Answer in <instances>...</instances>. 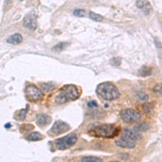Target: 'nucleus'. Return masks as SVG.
I'll return each instance as SVG.
<instances>
[{
	"instance_id": "1",
	"label": "nucleus",
	"mask_w": 162,
	"mask_h": 162,
	"mask_svg": "<svg viewBox=\"0 0 162 162\" xmlns=\"http://www.w3.org/2000/svg\"><path fill=\"white\" fill-rule=\"evenodd\" d=\"M91 136L97 138H112L120 133V128L113 124H101L95 126L89 130Z\"/></svg>"
},
{
	"instance_id": "2",
	"label": "nucleus",
	"mask_w": 162,
	"mask_h": 162,
	"mask_svg": "<svg viewBox=\"0 0 162 162\" xmlns=\"http://www.w3.org/2000/svg\"><path fill=\"white\" fill-rule=\"evenodd\" d=\"M79 97L80 92L77 87L75 85L67 84L63 86L59 89V93L55 97V102L59 105H62L70 101L76 100Z\"/></svg>"
},
{
	"instance_id": "3",
	"label": "nucleus",
	"mask_w": 162,
	"mask_h": 162,
	"mask_svg": "<svg viewBox=\"0 0 162 162\" xmlns=\"http://www.w3.org/2000/svg\"><path fill=\"white\" fill-rule=\"evenodd\" d=\"M95 92L97 95L103 100L112 101L120 97V91L113 84L103 82L98 85Z\"/></svg>"
},
{
	"instance_id": "4",
	"label": "nucleus",
	"mask_w": 162,
	"mask_h": 162,
	"mask_svg": "<svg viewBox=\"0 0 162 162\" xmlns=\"http://www.w3.org/2000/svg\"><path fill=\"white\" fill-rule=\"evenodd\" d=\"M77 140V137L75 134H70L64 136L63 138H58L55 140L54 144H55L56 148L59 150H66L69 148L71 146H73L74 144H75Z\"/></svg>"
},
{
	"instance_id": "5",
	"label": "nucleus",
	"mask_w": 162,
	"mask_h": 162,
	"mask_svg": "<svg viewBox=\"0 0 162 162\" xmlns=\"http://www.w3.org/2000/svg\"><path fill=\"white\" fill-rule=\"evenodd\" d=\"M25 95L27 99L31 102L38 101L43 97L42 91L34 85H28L25 87Z\"/></svg>"
},
{
	"instance_id": "6",
	"label": "nucleus",
	"mask_w": 162,
	"mask_h": 162,
	"mask_svg": "<svg viewBox=\"0 0 162 162\" xmlns=\"http://www.w3.org/2000/svg\"><path fill=\"white\" fill-rule=\"evenodd\" d=\"M121 118L126 123L138 121L140 118V114L137 110L133 109H125L121 112Z\"/></svg>"
},
{
	"instance_id": "7",
	"label": "nucleus",
	"mask_w": 162,
	"mask_h": 162,
	"mask_svg": "<svg viewBox=\"0 0 162 162\" xmlns=\"http://www.w3.org/2000/svg\"><path fill=\"white\" fill-rule=\"evenodd\" d=\"M70 129V126L66 122L61 120H57L54 122L52 128L49 130L51 136H58L68 131Z\"/></svg>"
},
{
	"instance_id": "8",
	"label": "nucleus",
	"mask_w": 162,
	"mask_h": 162,
	"mask_svg": "<svg viewBox=\"0 0 162 162\" xmlns=\"http://www.w3.org/2000/svg\"><path fill=\"white\" fill-rule=\"evenodd\" d=\"M136 140H134L128 135L123 133L122 136L118 140H116L115 143L117 146L121 148H132L135 146Z\"/></svg>"
},
{
	"instance_id": "9",
	"label": "nucleus",
	"mask_w": 162,
	"mask_h": 162,
	"mask_svg": "<svg viewBox=\"0 0 162 162\" xmlns=\"http://www.w3.org/2000/svg\"><path fill=\"white\" fill-rule=\"evenodd\" d=\"M23 25L31 30H36L37 28V21L36 17L32 14L26 15L23 19Z\"/></svg>"
},
{
	"instance_id": "10",
	"label": "nucleus",
	"mask_w": 162,
	"mask_h": 162,
	"mask_svg": "<svg viewBox=\"0 0 162 162\" xmlns=\"http://www.w3.org/2000/svg\"><path fill=\"white\" fill-rule=\"evenodd\" d=\"M52 122V118L49 115L46 114L38 115L36 119V123L40 127H45L48 126Z\"/></svg>"
},
{
	"instance_id": "11",
	"label": "nucleus",
	"mask_w": 162,
	"mask_h": 162,
	"mask_svg": "<svg viewBox=\"0 0 162 162\" xmlns=\"http://www.w3.org/2000/svg\"><path fill=\"white\" fill-rule=\"evenodd\" d=\"M136 5H137V7L138 8L142 9V11L144 12L145 14H148L151 9V7L150 5V4L148 2L143 1V0H138Z\"/></svg>"
},
{
	"instance_id": "12",
	"label": "nucleus",
	"mask_w": 162,
	"mask_h": 162,
	"mask_svg": "<svg viewBox=\"0 0 162 162\" xmlns=\"http://www.w3.org/2000/svg\"><path fill=\"white\" fill-rule=\"evenodd\" d=\"M22 41H23V37L20 34H18V33H16V34H14L13 35V36H11L7 40V42L8 43L14 44V45L20 43Z\"/></svg>"
},
{
	"instance_id": "13",
	"label": "nucleus",
	"mask_w": 162,
	"mask_h": 162,
	"mask_svg": "<svg viewBox=\"0 0 162 162\" xmlns=\"http://www.w3.org/2000/svg\"><path fill=\"white\" fill-rule=\"evenodd\" d=\"M25 138L30 141H38V140H42L44 138V136L40 134L38 132H33L27 136Z\"/></svg>"
},
{
	"instance_id": "14",
	"label": "nucleus",
	"mask_w": 162,
	"mask_h": 162,
	"mask_svg": "<svg viewBox=\"0 0 162 162\" xmlns=\"http://www.w3.org/2000/svg\"><path fill=\"white\" fill-rule=\"evenodd\" d=\"M151 74L152 69L150 67H148V66H144L139 70V74L141 77H148V76L151 75Z\"/></svg>"
},
{
	"instance_id": "15",
	"label": "nucleus",
	"mask_w": 162,
	"mask_h": 162,
	"mask_svg": "<svg viewBox=\"0 0 162 162\" xmlns=\"http://www.w3.org/2000/svg\"><path fill=\"white\" fill-rule=\"evenodd\" d=\"M67 46H69V43H68L62 42L56 44V46H54V48H52V50L55 52H59L62 51V50H64Z\"/></svg>"
},
{
	"instance_id": "16",
	"label": "nucleus",
	"mask_w": 162,
	"mask_h": 162,
	"mask_svg": "<svg viewBox=\"0 0 162 162\" xmlns=\"http://www.w3.org/2000/svg\"><path fill=\"white\" fill-rule=\"evenodd\" d=\"M27 112H28L27 109H22V110L17 111L16 115H15V119L19 120H23L25 118Z\"/></svg>"
},
{
	"instance_id": "17",
	"label": "nucleus",
	"mask_w": 162,
	"mask_h": 162,
	"mask_svg": "<svg viewBox=\"0 0 162 162\" xmlns=\"http://www.w3.org/2000/svg\"><path fill=\"white\" fill-rule=\"evenodd\" d=\"M148 128H149V126H148L147 124L140 123L135 126L133 130H135V131L139 133V132H142V131H145V130L148 129Z\"/></svg>"
},
{
	"instance_id": "18",
	"label": "nucleus",
	"mask_w": 162,
	"mask_h": 162,
	"mask_svg": "<svg viewBox=\"0 0 162 162\" xmlns=\"http://www.w3.org/2000/svg\"><path fill=\"white\" fill-rule=\"evenodd\" d=\"M89 17L93 20L96 21V22H101L103 20V17L101 15L93 12H91L89 13Z\"/></svg>"
},
{
	"instance_id": "19",
	"label": "nucleus",
	"mask_w": 162,
	"mask_h": 162,
	"mask_svg": "<svg viewBox=\"0 0 162 162\" xmlns=\"http://www.w3.org/2000/svg\"><path fill=\"white\" fill-rule=\"evenodd\" d=\"M81 161L83 162H98V161H102V160L97 157H83Z\"/></svg>"
},
{
	"instance_id": "20",
	"label": "nucleus",
	"mask_w": 162,
	"mask_h": 162,
	"mask_svg": "<svg viewBox=\"0 0 162 162\" xmlns=\"http://www.w3.org/2000/svg\"><path fill=\"white\" fill-rule=\"evenodd\" d=\"M54 88L52 83H44L41 84V89L42 90L45 92H49Z\"/></svg>"
},
{
	"instance_id": "21",
	"label": "nucleus",
	"mask_w": 162,
	"mask_h": 162,
	"mask_svg": "<svg viewBox=\"0 0 162 162\" xmlns=\"http://www.w3.org/2000/svg\"><path fill=\"white\" fill-rule=\"evenodd\" d=\"M34 128V126L31 124H25L21 126V129H23V131H30Z\"/></svg>"
},
{
	"instance_id": "22",
	"label": "nucleus",
	"mask_w": 162,
	"mask_h": 162,
	"mask_svg": "<svg viewBox=\"0 0 162 162\" xmlns=\"http://www.w3.org/2000/svg\"><path fill=\"white\" fill-rule=\"evenodd\" d=\"M85 12L83 10V9H76V10L74 11V15H75L76 17H84L85 16Z\"/></svg>"
},
{
	"instance_id": "23",
	"label": "nucleus",
	"mask_w": 162,
	"mask_h": 162,
	"mask_svg": "<svg viewBox=\"0 0 162 162\" xmlns=\"http://www.w3.org/2000/svg\"><path fill=\"white\" fill-rule=\"evenodd\" d=\"M153 91L156 94H158V95H160L162 96V84H161L156 86V87L153 88Z\"/></svg>"
},
{
	"instance_id": "24",
	"label": "nucleus",
	"mask_w": 162,
	"mask_h": 162,
	"mask_svg": "<svg viewBox=\"0 0 162 162\" xmlns=\"http://www.w3.org/2000/svg\"><path fill=\"white\" fill-rule=\"evenodd\" d=\"M121 59L120 58H113L112 60H111V63H112V65L114 66H118L120 64Z\"/></svg>"
},
{
	"instance_id": "25",
	"label": "nucleus",
	"mask_w": 162,
	"mask_h": 162,
	"mask_svg": "<svg viewBox=\"0 0 162 162\" xmlns=\"http://www.w3.org/2000/svg\"><path fill=\"white\" fill-rule=\"evenodd\" d=\"M142 109H143L144 112H150L151 110V105H149V103H147V104H144L143 106H142Z\"/></svg>"
},
{
	"instance_id": "26",
	"label": "nucleus",
	"mask_w": 162,
	"mask_h": 162,
	"mask_svg": "<svg viewBox=\"0 0 162 162\" xmlns=\"http://www.w3.org/2000/svg\"><path fill=\"white\" fill-rule=\"evenodd\" d=\"M138 97H139V99H140V100H146V99H147L148 98V97H147V95H146L145 93H143V92H140L138 94Z\"/></svg>"
},
{
	"instance_id": "27",
	"label": "nucleus",
	"mask_w": 162,
	"mask_h": 162,
	"mask_svg": "<svg viewBox=\"0 0 162 162\" xmlns=\"http://www.w3.org/2000/svg\"><path fill=\"white\" fill-rule=\"evenodd\" d=\"M98 106L97 103L95 102V101H90V102L88 103V107H90V108H92V107H95Z\"/></svg>"
},
{
	"instance_id": "28",
	"label": "nucleus",
	"mask_w": 162,
	"mask_h": 162,
	"mask_svg": "<svg viewBox=\"0 0 162 162\" xmlns=\"http://www.w3.org/2000/svg\"><path fill=\"white\" fill-rule=\"evenodd\" d=\"M10 126H11V125H10V123H9V122H8V123H7V124L5 125V128H10Z\"/></svg>"
}]
</instances>
